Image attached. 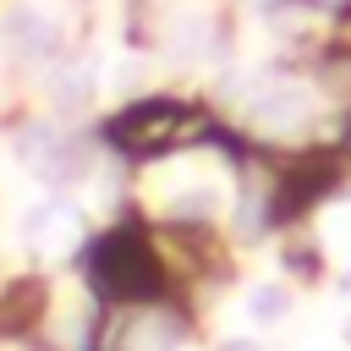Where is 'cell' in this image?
I'll return each mask as SVG.
<instances>
[{"instance_id": "1", "label": "cell", "mask_w": 351, "mask_h": 351, "mask_svg": "<svg viewBox=\"0 0 351 351\" xmlns=\"http://www.w3.org/2000/svg\"><path fill=\"white\" fill-rule=\"evenodd\" d=\"M0 33H5V44L16 49V55H27V60H38V55H49L55 49V22L38 11V5H11L5 11V22H0Z\"/></svg>"}, {"instance_id": "2", "label": "cell", "mask_w": 351, "mask_h": 351, "mask_svg": "<svg viewBox=\"0 0 351 351\" xmlns=\"http://www.w3.org/2000/svg\"><path fill=\"white\" fill-rule=\"evenodd\" d=\"M285 313H291V291H285V285L263 280V285L247 291V318H252V324H280Z\"/></svg>"}, {"instance_id": "3", "label": "cell", "mask_w": 351, "mask_h": 351, "mask_svg": "<svg viewBox=\"0 0 351 351\" xmlns=\"http://www.w3.org/2000/svg\"><path fill=\"white\" fill-rule=\"evenodd\" d=\"M219 208V186H192V192H176L170 197V214L176 219H208Z\"/></svg>"}, {"instance_id": "4", "label": "cell", "mask_w": 351, "mask_h": 351, "mask_svg": "<svg viewBox=\"0 0 351 351\" xmlns=\"http://www.w3.org/2000/svg\"><path fill=\"white\" fill-rule=\"evenodd\" d=\"M49 93H55V104H88L93 99V82H88V71H60L49 82Z\"/></svg>"}, {"instance_id": "5", "label": "cell", "mask_w": 351, "mask_h": 351, "mask_svg": "<svg viewBox=\"0 0 351 351\" xmlns=\"http://www.w3.org/2000/svg\"><path fill=\"white\" fill-rule=\"evenodd\" d=\"M302 104H307L302 93H291V88H280L274 99H263V104H258V115H263V121H285V115H296Z\"/></svg>"}, {"instance_id": "6", "label": "cell", "mask_w": 351, "mask_h": 351, "mask_svg": "<svg viewBox=\"0 0 351 351\" xmlns=\"http://www.w3.org/2000/svg\"><path fill=\"white\" fill-rule=\"evenodd\" d=\"M55 214H60L55 203H33V208L22 214V236H27V241H38V236H44L49 225H55Z\"/></svg>"}, {"instance_id": "7", "label": "cell", "mask_w": 351, "mask_h": 351, "mask_svg": "<svg viewBox=\"0 0 351 351\" xmlns=\"http://www.w3.org/2000/svg\"><path fill=\"white\" fill-rule=\"evenodd\" d=\"M258 208H263L258 197H247V203L236 208V230H241V236H258V230H263V214H258Z\"/></svg>"}, {"instance_id": "8", "label": "cell", "mask_w": 351, "mask_h": 351, "mask_svg": "<svg viewBox=\"0 0 351 351\" xmlns=\"http://www.w3.org/2000/svg\"><path fill=\"white\" fill-rule=\"evenodd\" d=\"M219 351H263V346H258V340H247V335H230Z\"/></svg>"}, {"instance_id": "9", "label": "cell", "mask_w": 351, "mask_h": 351, "mask_svg": "<svg viewBox=\"0 0 351 351\" xmlns=\"http://www.w3.org/2000/svg\"><path fill=\"white\" fill-rule=\"evenodd\" d=\"M340 291H346V296H351V269H346V274H340Z\"/></svg>"}, {"instance_id": "10", "label": "cell", "mask_w": 351, "mask_h": 351, "mask_svg": "<svg viewBox=\"0 0 351 351\" xmlns=\"http://www.w3.org/2000/svg\"><path fill=\"white\" fill-rule=\"evenodd\" d=\"M346 340H351V324H346Z\"/></svg>"}]
</instances>
